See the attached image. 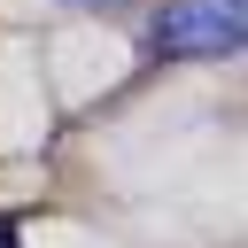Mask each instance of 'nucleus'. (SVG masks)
<instances>
[{
	"label": "nucleus",
	"mask_w": 248,
	"mask_h": 248,
	"mask_svg": "<svg viewBox=\"0 0 248 248\" xmlns=\"http://www.w3.org/2000/svg\"><path fill=\"white\" fill-rule=\"evenodd\" d=\"M248 46V0H170L155 16V54L186 62V54H240Z\"/></svg>",
	"instance_id": "f257e3e1"
}]
</instances>
